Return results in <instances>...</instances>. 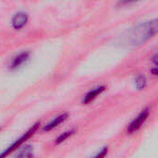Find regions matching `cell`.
Returning a JSON list of instances; mask_svg holds the SVG:
<instances>
[{"label": "cell", "instance_id": "obj_1", "mask_svg": "<svg viewBox=\"0 0 158 158\" xmlns=\"http://www.w3.org/2000/svg\"><path fill=\"white\" fill-rule=\"evenodd\" d=\"M157 19L142 22L130 29L123 36L122 42L128 47L141 46L153 38L157 32Z\"/></svg>", "mask_w": 158, "mask_h": 158}, {"label": "cell", "instance_id": "obj_2", "mask_svg": "<svg viewBox=\"0 0 158 158\" xmlns=\"http://www.w3.org/2000/svg\"><path fill=\"white\" fill-rule=\"evenodd\" d=\"M39 127H40V123H39V122L33 124L27 131H25L19 139H17L15 142H13V143H11V145H9L7 148H6V149L0 154V158L7 157V156H10L12 153H14L15 151L19 150V148L21 147V145H22L27 140H29L31 136H33V135L35 134V132L38 131Z\"/></svg>", "mask_w": 158, "mask_h": 158}, {"label": "cell", "instance_id": "obj_3", "mask_svg": "<svg viewBox=\"0 0 158 158\" xmlns=\"http://www.w3.org/2000/svg\"><path fill=\"white\" fill-rule=\"evenodd\" d=\"M149 114H150V109L149 108H145L143 109L131 123L130 125L128 126L127 128V132L129 134H133L135 133L136 131H138L142 126L143 125V123L146 121V119L148 118L149 117Z\"/></svg>", "mask_w": 158, "mask_h": 158}, {"label": "cell", "instance_id": "obj_4", "mask_svg": "<svg viewBox=\"0 0 158 158\" xmlns=\"http://www.w3.org/2000/svg\"><path fill=\"white\" fill-rule=\"evenodd\" d=\"M28 20H29L28 14L26 12L19 11V12H17L13 16L12 20H11V24L15 30L19 31V30H21L22 28H24L26 26V24L28 23Z\"/></svg>", "mask_w": 158, "mask_h": 158}, {"label": "cell", "instance_id": "obj_5", "mask_svg": "<svg viewBox=\"0 0 158 158\" xmlns=\"http://www.w3.org/2000/svg\"><path fill=\"white\" fill-rule=\"evenodd\" d=\"M30 58V52L29 51H23L18 55H16L10 64H9V69L11 70H15V69H18L19 68H20L24 63H26L28 61V59Z\"/></svg>", "mask_w": 158, "mask_h": 158}, {"label": "cell", "instance_id": "obj_6", "mask_svg": "<svg viewBox=\"0 0 158 158\" xmlns=\"http://www.w3.org/2000/svg\"><path fill=\"white\" fill-rule=\"evenodd\" d=\"M106 87L105 85H100V86H97V87L94 88L93 90L89 91L83 96V98H82V104L83 105H89L94 100H95L97 98V96H99L100 94H102L106 91Z\"/></svg>", "mask_w": 158, "mask_h": 158}, {"label": "cell", "instance_id": "obj_7", "mask_svg": "<svg viewBox=\"0 0 158 158\" xmlns=\"http://www.w3.org/2000/svg\"><path fill=\"white\" fill-rule=\"evenodd\" d=\"M68 117H69V115L67 113H63V114L56 117L54 119H52L48 124H46L44 127L43 131H53L54 129H56V127H58L61 123L65 122L67 120Z\"/></svg>", "mask_w": 158, "mask_h": 158}, {"label": "cell", "instance_id": "obj_8", "mask_svg": "<svg viewBox=\"0 0 158 158\" xmlns=\"http://www.w3.org/2000/svg\"><path fill=\"white\" fill-rule=\"evenodd\" d=\"M18 153L14 158H35L34 149L31 145H25L23 147H19L17 150Z\"/></svg>", "mask_w": 158, "mask_h": 158}, {"label": "cell", "instance_id": "obj_9", "mask_svg": "<svg viewBox=\"0 0 158 158\" xmlns=\"http://www.w3.org/2000/svg\"><path fill=\"white\" fill-rule=\"evenodd\" d=\"M75 133V131L74 130H69V131H67L65 132H63L62 134H60L55 141V143L56 145L58 144H61L62 143H64L65 141H67L69 137H71L73 134Z\"/></svg>", "mask_w": 158, "mask_h": 158}, {"label": "cell", "instance_id": "obj_10", "mask_svg": "<svg viewBox=\"0 0 158 158\" xmlns=\"http://www.w3.org/2000/svg\"><path fill=\"white\" fill-rule=\"evenodd\" d=\"M135 85L138 90H143L147 85L146 77L143 74H138L135 78Z\"/></svg>", "mask_w": 158, "mask_h": 158}, {"label": "cell", "instance_id": "obj_11", "mask_svg": "<svg viewBox=\"0 0 158 158\" xmlns=\"http://www.w3.org/2000/svg\"><path fill=\"white\" fill-rule=\"evenodd\" d=\"M107 153H108V148L107 147H104L92 158H105L106 156Z\"/></svg>", "mask_w": 158, "mask_h": 158}, {"label": "cell", "instance_id": "obj_12", "mask_svg": "<svg viewBox=\"0 0 158 158\" xmlns=\"http://www.w3.org/2000/svg\"><path fill=\"white\" fill-rule=\"evenodd\" d=\"M151 71H152L153 75H155V76H156V75H157V69H156V68H155V69H152Z\"/></svg>", "mask_w": 158, "mask_h": 158}]
</instances>
